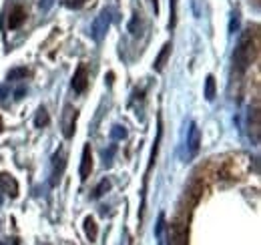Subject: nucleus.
<instances>
[{
	"instance_id": "nucleus-1",
	"label": "nucleus",
	"mask_w": 261,
	"mask_h": 245,
	"mask_svg": "<svg viewBox=\"0 0 261 245\" xmlns=\"http://www.w3.org/2000/svg\"><path fill=\"white\" fill-rule=\"evenodd\" d=\"M257 54V48H255V42H253V35H251V30H247V33L241 37L235 52H233V65L239 73L247 71V67L251 65V60L255 58Z\"/></svg>"
},
{
	"instance_id": "nucleus-2",
	"label": "nucleus",
	"mask_w": 261,
	"mask_h": 245,
	"mask_svg": "<svg viewBox=\"0 0 261 245\" xmlns=\"http://www.w3.org/2000/svg\"><path fill=\"white\" fill-rule=\"evenodd\" d=\"M111 10L109 8H105L97 18H95V22H93V26H91V39L93 41H97V42H101L103 39H105V35H107V30H109V26H111Z\"/></svg>"
},
{
	"instance_id": "nucleus-3",
	"label": "nucleus",
	"mask_w": 261,
	"mask_h": 245,
	"mask_svg": "<svg viewBox=\"0 0 261 245\" xmlns=\"http://www.w3.org/2000/svg\"><path fill=\"white\" fill-rule=\"evenodd\" d=\"M86 86H89V69H86V65L80 63L73 77V88H75V93H84Z\"/></svg>"
},
{
	"instance_id": "nucleus-4",
	"label": "nucleus",
	"mask_w": 261,
	"mask_h": 245,
	"mask_svg": "<svg viewBox=\"0 0 261 245\" xmlns=\"http://www.w3.org/2000/svg\"><path fill=\"white\" fill-rule=\"evenodd\" d=\"M199 145H201V131L197 127V122L189 125V137H187V147H189V157H195L199 153Z\"/></svg>"
},
{
	"instance_id": "nucleus-5",
	"label": "nucleus",
	"mask_w": 261,
	"mask_h": 245,
	"mask_svg": "<svg viewBox=\"0 0 261 245\" xmlns=\"http://www.w3.org/2000/svg\"><path fill=\"white\" fill-rule=\"evenodd\" d=\"M91 171H93V153H91V145H84L82 161H80V179L86 181L91 177Z\"/></svg>"
},
{
	"instance_id": "nucleus-6",
	"label": "nucleus",
	"mask_w": 261,
	"mask_h": 245,
	"mask_svg": "<svg viewBox=\"0 0 261 245\" xmlns=\"http://www.w3.org/2000/svg\"><path fill=\"white\" fill-rule=\"evenodd\" d=\"M75 121H76V111L71 105H67L65 107V121H63V133L67 139H73V135H75Z\"/></svg>"
},
{
	"instance_id": "nucleus-7",
	"label": "nucleus",
	"mask_w": 261,
	"mask_h": 245,
	"mask_svg": "<svg viewBox=\"0 0 261 245\" xmlns=\"http://www.w3.org/2000/svg\"><path fill=\"white\" fill-rule=\"evenodd\" d=\"M0 189H2L6 195H10V197H16L18 195V183H16V179L12 175L4 173V175H0Z\"/></svg>"
},
{
	"instance_id": "nucleus-8",
	"label": "nucleus",
	"mask_w": 261,
	"mask_h": 245,
	"mask_svg": "<svg viewBox=\"0 0 261 245\" xmlns=\"http://www.w3.org/2000/svg\"><path fill=\"white\" fill-rule=\"evenodd\" d=\"M65 153L63 151H56L54 157H52V183H56V179H61L63 171H65Z\"/></svg>"
},
{
	"instance_id": "nucleus-9",
	"label": "nucleus",
	"mask_w": 261,
	"mask_h": 245,
	"mask_svg": "<svg viewBox=\"0 0 261 245\" xmlns=\"http://www.w3.org/2000/svg\"><path fill=\"white\" fill-rule=\"evenodd\" d=\"M26 20V10L22 8V6H14L12 10H10V16H8V28H18L22 22Z\"/></svg>"
},
{
	"instance_id": "nucleus-10",
	"label": "nucleus",
	"mask_w": 261,
	"mask_h": 245,
	"mask_svg": "<svg viewBox=\"0 0 261 245\" xmlns=\"http://www.w3.org/2000/svg\"><path fill=\"white\" fill-rule=\"evenodd\" d=\"M84 233H86V237H89V241H95L97 239L99 229H97V221L93 217H86L84 219Z\"/></svg>"
},
{
	"instance_id": "nucleus-11",
	"label": "nucleus",
	"mask_w": 261,
	"mask_h": 245,
	"mask_svg": "<svg viewBox=\"0 0 261 245\" xmlns=\"http://www.w3.org/2000/svg\"><path fill=\"white\" fill-rule=\"evenodd\" d=\"M169 52H171V44L167 42V44L163 46V50H161V54L157 56V60H155V65H153V69H155L157 73H161V71H163V67H165V63H167V56H169Z\"/></svg>"
},
{
	"instance_id": "nucleus-12",
	"label": "nucleus",
	"mask_w": 261,
	"mask_h": 245,
	"mask_svg": "<svg viewBox=\"0 0 261 245\" xmlns=\"http://www.w3.org/2000/svg\"><path fill=\"white\" fill-rule=\"evenodd\" d=\"M50 122V117H48V113H46V109L44 107H40L38 109V113H37V117H35V125L38 127V129H42V127H46Z\"/></svg>"
},
{
	"instance_id": "nucleus-13",
	"label": "nucleus",
	"mask_w": 261,
	"mask_h": 245,
	"mask_svg": "<svg viewBox=\"0 0 261 245\" xmlns=\"http://www.w3.org/2000/svg\"><path fill=\"white\" fill-rule=\"evenodd\" d=\"M205 99L207 101H213L215 99V77L209 75L205 79Z\"/></svg>"
},
{
	"instance_id": "nucleus-14",
	"label": "nucleus",
	"mask_w": 261,
	"mask_h": 245,
	"mask_svg": "<svg viewBox=\"0 0 261 245\" xmlns=\"http://www.w3.org/2000/svg\"><path fill=\"white\" fill-rule=\"evenodd\" d=\"M169 245H187V231L185 229H175Z\"/></svg>"
},
{
	"instance_id": "nucleus-15",
	"label": "nucleus",
	"mask_w": 261,
	"mask_h": 245,
	"mask_svg": "<svg viewBox=\"0 0 261 245\" xmlns=\"http://www.w3.org/2000/svg\"><path fill=\"white\" fill-rule=\"evenodd\" d=\"M109 189H111V181H109V179H103V181L99 183V185H97V189H95L93 197H95V199H99V197H103Z\"/></svg>"
},
{
	"instance_id": "nucleus-16",
	"label": "nucleus",
	"mask_w": 261,
	"mask_h": 245,
	"mask_svg": "<svg viewBox=\"0 0 261 245\" xmlns=\"http://www.w3.org/2000/svg\"><path fill=\"white\" fill-rule=\"evenodd\" d=\"M24 77H28V71H26L24 67L14 69V71L8 73V81H18V79H24Z\"/></svg>"
},
{
	"instance_id": "nucleus-17",
	"label": "nucleus",
	"mask_w": 261,
	"mask_h": 245,
	"mask_svg": "<svg viewBox=\"0 0 261 245\" xmlns=\"http://www.w3.org/2000/svg\"><path fill=\"white\" fill-rule=\"evenodd\" d=\"M111 137H112V139H117V141H119V139H125V137H127V131H125V127H121V125H114V127H112V131H111Z\"/></svg>"
},
{
	"instance_id": "nucleus-18",
	"label": "nucleus",
	"mask_w": 261,
	"mask_h": 245,
	"mask_svg": "<svg viewBox=\"0 0 261 245\" xmlns=\"http://www.w3.org/2000/svg\"><path fill=\"white\" fill-rule=\"evenodd\" d=\"M163 227H165V215L161 213V215H159V221H157V225H155V237L159 239V243H161V233H163Z\"/></svg>"
},
{
	"instance_id": "nucleus-19",
	"label": "nucleus",
	"mask_w": 261,
	"mask_h": 245,
	"mask_svg": "<svg viewBox=\"0 0 261 245\" xmlns=\"http://www.w3.org/2000/svg\"><path fill=\"white\" fill-rule=\"evenodd\" d=\"M129 30H131L133 35H139V33H141V22H139V16H137V14H135V18L131 20V24H129Z\"/></svg>"
},
{
	"instance_id": "nucleus-20",
	"label": "nucleus",
	"mask_w": 261,
	"mask_h": 245,
	"mask_svg": "<svg viewBox=\"0 0 261 245\" xmlns=\"http://www.w3.org/2000/svg\"><path fill=\"white\" fill-rule=\"evenodd\" d=\"M84 2H86V0H65V4H67L69 8H80Z\"/></svg>"
},
{
	"instance_id": "nucleus-21",
	"label": "nucleus",
	"mask_w": 261,
	"mask_h": 245,
	"mask_svg": "<svg viewBox=\"0 0 261 245\" xmlns=\"http://www.w3.org/2000/svg\"><path fill=\"white\" fill-rule=\"evenodd\" d=\"M237 26H239V16L235 14V18L231 20V26H229V30H231V33H235V30H237Z\"/></svg>"
},
{
	"instance_id": "nucleus-22",
	"label": "nucleus",
	"mask_w": 261,
	"mask_h": 245,
	"mask_svg": "<svg viewBox=\"0 0 261 245\" xmlns=\"http://www.w3.org/2000/svg\"><path fill=\"white\" fill-rule=\"evenodd\" d=\"M22 95H24V88H18L14 93V99H22Z\"/></svg>"
},
{
	"instance_id": "nucleus-23",
	"label": "nucleus",
	"mask_w": 261,
	"mask_h": 245,
	"mask_svg": "<svg viewBox=\"0 0 261 245\" xmlns=\"http://www.w3.org/2000/svg\"><path fill=\"white\" fill-rule=\"evenodd\" d=\"M151 2H153V6H155V12L159 10V4H157V0H151Z\"/></svg>"
},
{
	"instance_id": "nucleus-24",
	"label": "nucleus",
	"mask_w": 261,
	"mask_h": 245,
	"mask_svg": "<svg viewBox=\"0 0 261 245\" xmlns=\"http://www.w3.org/2000/svg\"><path fill=\"white\" fill-rule=\"evenodd\" d=\"M0 133H2V119H0Z\"/></svg>"
},
{
	"instance_id": "nucleus-25",
	"label": "nucleus",
	"mask_w": 261,
	"mask_h": 245,
	"mask_svg": "<svg viewBox=\"0 0 261 245\" xmlns=\"http://www.w3.org/2000/svg\"><path fill=\"white\" fill-rule=\"evenodd\" d=\"M0 245H6V243H2V241H0Z\"/></svg>"
}]
</instances>
